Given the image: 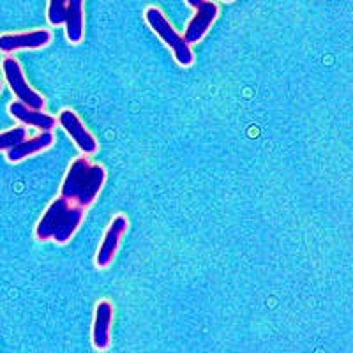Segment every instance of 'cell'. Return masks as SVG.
Returning <instances> with one entry per match:
<instances>
[{
    "mask_svg": "<svg viewBox=\"0 0 353 353\" xmlns=\"http://www.w3.org/2000/svg\"><path fill=\"white\" fill-rule=\"evenodd\" d=\"M53 143V132L52 131H41V134L27 140L25 138L21 143H18L17 147L8 150V161L9 163H20L25 157H30L37 152H43V150L50 149Z\"/></svg>",
    "mask_w": 353,
    "mask_h": 353,
    "instance_id": "11",
    "label": "cell"
},
{
    "mask_svg": "<svg viewBox=\"0 0 353 353\" xmlns=\"http://www.w3.org/2000/svg\"><path fill=\"white\" fill-rule=\"evenodd\" d=\"M57 122H59L61 128L72 138V141H74V145L80 149L81 154H85V156H92V154H96V138L88 132V129L85 128L83 122L80 121V117L72 112V110H62V112L59 113V117H57Z\"/></svg>",
    "mask_w": 353,
    "mask_h": 353,
    "instance_id": "5",
    "label": "cell"
},
{
    "mask_svg": "<svg viewBox=\"0 0 353 353\" xmlns=\"http://www.w3.org/2000/svg\"><path fill=\"white\" fill-rule=\"evenodd\" d=\"M9 113H11L18 122H21L23 125H30V128H37L41 131H52L59 122L53 115L50 113H44L43 110L30 108V106L23 105L20 101H14L9 105Z\"/></svg>",
    "mask_w": 353,
    "mask_h": 353,
    "instance_id": "10",
    "label": "cell"
},
{
    "mask_svg": "<svg viewBox=\"0 0 353 353\" xmlns=\"http://www.w3.org/2000/svg\"><path fill=\"white\" fill-rule=\"evenodd\" d=\"M113 320V305L108 299H103L96 304L92 325V345L99 352H106L110 348V329Z\"/></svg>",
    "mask_w": 353,
    "mask_h": 353,
    "instance_id": "9",
    "label": "cell"
},
{
    "mask_svg": "<svg viewBox=\"0 0 353 353\" xmlns=\"http://www.w3.org/2000/svg\"><path fill=\"white\" fill-rule=\"evenodd\" d=\"M106 170L88 163L87 157H77L69 166L61 185V196L87 209L94 203L105 185Z\"/></svg>",
    "mask_w": 353,
    "mask_h": 353,
    "instance_id": "1",
    "label": "cell"
},
{
    "mask_svg": "<svg viewBox=\"0 0 353 353\" xmlns=\"http://www.w3.org/2000/svg\"><path fill=\"white\" fill-rule=\"evenodd\" d=\"M201 2H203V0H188V4L191 6V8H194V9H196L198 6L201 4Z\"/></svg>",
    "mask_w": 353,
    "mask_h": 353,
    "instance_id": "15",
    "label": "cell"
},
{
    "mask_svg": "<svg viewBox=\"0 0 353 353\" xmlns=\"http://www.w3.org/2000/svg\"><path fill=\"white\" fill-rule=\"evenodd\" d=\"M27 138V131L25 128H14V129H9L6 132H0V152L2 150H9L12 147H17L18 143Z\"/></svg>",
    "mask_w": 353,
    "mask_h": 353,
    "instance_id": "14",
    "label": "cell"
},
{
    "mask_svg": "<svg viewBox=\"0 0 353 353\" xmlns=\"http://www.w3.org/2000/svg\"><path fill=\"white\" fill-rule=\"evenodd\" d=\"M128 217L124 214H117L112 219L96 254V265L99 269H106V267L112 265L117 249H119V244H121V239L124 237L125 230H128Z\"/></svg>",
    "mask_w": 353,
    "mask_h": 353,
    "instance_id": "6",
    "label": "cell"
},
{
    "mask_svg": "<svg viewBox=\"0 0 353 353\" xmlns=\"http://www.w3.org/2000/svg\"><path fill=\"white\" fill-rule=\"evenodd\" d=\"M2 72H4V78L6 81H8L9 87H11L12 94L17 96V99L20 101V103L36 110L44 108V97L41 96V94H37L36 90L27 83L18 61H14L12 57H6L4 61H2Z\"/></svg>",
    "mask_w": 353,
    "mask_h": 353,
    "instance_id": "4",
    "label": "cell"
},
{
    "mask_svg": "<svg viewBox=\"0 0 353 353\" xmlns=\"http://www.w3.org/2000/svg\"><path fill=\"white\" fill-rule=\"evenodd\" d=\"M0 90H2V81H0Z\"/></svg>",
    "mask_w": 353,
    "mask_h": 353,
    "instance_id": "16",
    "label": "cell"
},
{
    "mask_svg": "<svg viewBox=\"0 0 353 353\" xmlns=\"http://www.w3.org/2000/svg\"><path fill=\"white\" fill-rule=\"evenodd\" d=\"M223 2H232V0H223Z\"/></svg>",
    "mask_w": 353,
    "mask_h": 353,
    "instance_id": "17",
    "label": "cell"
},
{
    "mask_svg": "<svg viewBox=\"0 0 353 353\" xmlns=\"http://www.w3.org/2000/svg\"><path fill=\"white\" fill-rule=\"evenodd\" d=\"M52 43V32L46 28H37L32 32L2 34L0 36V53H12L18 50H39Z\"/></svg>",
    "mask_w": 353,
    "mask_h": 353,
    "instance_id": "7",
    "label": "cell"
},
{
    "mask_svg": "<svg viewBox=\"0 0 353 353\" xmlns=\"http://www.w3.org/2000/svg\"><path fill=\"white\" fill-rule=\"evenodd\" d=\"M143 18L145 21H147V25L150 27V30H152L170 50H172L176 64L182 65V68L193 65L194 55L193 50H191V44L185 43L184 36H181V34L176 32L175 28L172 27L168 18L163 14V11H161L159 8H154V6L147 8L143 12Z\"/></svg>",
    "mask_w": 353,
    "mask_h": 353,
    "instance_id": "3",
    "label": "cell"
},
{
    "mask_svg": "<svg viewBox=\"0 0 353 353\" xmlns=\"http://www.w3.org/2000/svg\"><path fill=\"white\" fill-rule=\"evenodd\" d=\"M81 221H83V209L80 205L59 196L48 205L46 212L37 223L36 239L41 242L53 241L57 244H65L77 233Z\"/></svg>",
    "mask_w": 353,
    "mask_h": 353,
    "instance_id": "2",
    "label": "cell"
},
{
    "mask_svg": "<svg viewBox=\"0 0 353 353\" xmlns=\"http://www.w3.org/2000/svg\"><path fill=\"white\" fill-rule=\"evenodd\" d=\"M68 2L69 0H48L46 8V20L53 27H62L68 20Z\"/></svg>",
    "mask_w": 353,
    "mask_h": 353,
    "instance_id": "13",
    "label": "cell"
},
{
    "mask_svg": "<svg viewBox=\"0 0 353 353\" xmlns=\"http://www.w3.org/2000/svg\"><path fill=\"white\" fill-rule=\"evenodd\" d=\"M65 39L71 44H78L83 39L85 21H83V0H69L68 2V20L64 25Z\"/></svg>",
    "mask_w": 353,
    "mask_h": 353,
    "instance_id": "12",
    "label": "cell"
},
{
    "mask_svg": "<svg viewBox=\"0 0 353 353\" xmlns=\"http://www.w3.org/2000/svg\"><path fill=\"white\" fill-rule=\"evenodd\" d=\"M217 14H219V8L212 0H203L196 8V14L191 18L184 30V39L188 44H196L203 39L212 23L216 21Z\"/></svg>",
    "mask_w": 353,
    "mask_h": 353,
    "instance_id": "8",
    "label": "cell"
}]
</instances>
